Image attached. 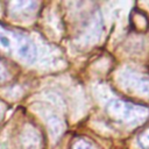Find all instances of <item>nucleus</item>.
Returning a JSON list of instances; mask_svg holds the SVG:
<instances>
[{
    "label": "nucleus",
    "instance_id": "2",
    "mask_svg": "<svg viewBox=\"0 0 149 149\" xmlns=\"http://www.w3.org/2000/svg\"><path fill=\"white\" fill-rule=\"evenodd\" d=\"M140 143L142 144L143 148L149 149V129H148V132H146V133H143V134L141 135V137H140Z\"/></svg>",
    "mask_w": 149,
    "mask_h": 149
},
{
    "label": "nucleus",
    "instance_id": "3",
    "mask_svg": "<svg viewBox=\"0 0 149 149\" xmlns=\"http://www.w3.org/2000/svg\"><path fill=\"white\" fill-rule=\"evenodd\" d=\"M73 149H92V147H91L88 143L81 141V142H78V143L74 146Z\"/></svg>",
    "mask_w": 149,
    "mask_h": 149
},
{
    "label": "nucleus",
    "instance_id": "4",
    "mask_svg": "<svg viewBox=\"0 0 149 149\" xmlns=\"http://www.w3.org/2000/svg\"><path fill=\"white\" fill-rule=\"evenodd\" d=\"M0 78H1V70H0Z\"/></svg>",
    "mask_w": 149,
    "mask_h": 149
},
{
    "label": "nucleus",
    "instance_id": "1",
    "mask_svg": "<svg viewBox=\"0 0 149 149\" xmlns=\"http://www.w3.org/2000/svg\"><path fill=\"white\" fill-rule=\"evenodd\" d=\"M113 113L115 115H118L119 118H121L123 121L127 122H134V120H137L140 118H142L146 114V111L143 108L126 104V102H120L116 101L115 104V109H113Z\"/></svg>",
    "mask_w": 149,
    "mask_h": 149
}]
</instances>
